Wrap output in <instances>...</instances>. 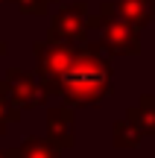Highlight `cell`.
I'll use <instances>...</instances> for the list:
<instances>
[{"instance_id":"1","label":"cell","mask_w":155,"mask_h":158,"mask_svg":"<svg viewBox=\"0 0 155 158\" xmlns=\"http://www.w3.org/2000/svg\"><path fill=\"white\" fill-rule=\"evenodd\" d=\"M111 91H114L111 59L100 41H88L79 47V59L73 62V68L47 91V100L59 97L70 108H85V106H100Z\"/></svg>"},{"instance_id":"2","label":"cell","mask_w":155,"mask_h":158,"mask_svg":"<svg viewBox=\"0 0 155 158\" xmlns=\"http://www.w3.org/2000/svg\"><path fill=\"white\" fill-rule=\"evenodd\" d=\"M32 53H35V76L41 79L44 94L67 73V70L73 68V62L79 59V47L76 44H62V41H47V38L35 41Z\"/></svg>"},{"instance_id":"3","label":"cell","mask_w":155,"mask_h":158,"mask_svg":"<svg viewBox=\"0 0 155 158\" xmlns=\"http://www.w3.org/2000/svg\"><path fill=\"white\" fill-rule=\"evenodd\" d=\"M100 21H103V50L108 56H141V29L117 18L114 3H100Z\"/></svg>"},{"instance_id":"4","label":"cell","mask_w":155,"mask_h":158,"mask_svg":"<svg viewBox=\"0 0 155 158\" xmlns=\"http://www.w3.org/2000/svg\"><path fill=\"white\" fill-rule=\"evenodd\" d=\"M88 32H91V12H88L85 0H73V3L62 6L56 15L50 18V32L47 41H62V44H88Z\"/></svg>"},{"instance_id":"5","label":"cell","mask_w":155,"mask_h":158,"mask_svg":"<svg viewBox=\"0 0 155 158\" xmlns=\"http://www.w3.org/2000/svg\"><path fill=\"white\" fill-rule=\"evenodd\" d=\"M3 82L9 85V97H12V102H15L21 111L38 108V106L47 102V94H44V88H41V79L35 73H29V70H23V68H9Z\"/></svg>"},{"instance_id":"6","label":"cell","mask_w":155,"mask_h":158,"mask_svg":"<svg viewBox=\"0 0 155 158\" xmlns=\"http://www.w3.org/2000/svg\"><path fill=\"white\" fill-rule=\"evenodd\" d=\"M47 141L64 152L73 147V108L70 106H50L47 108Z\"/></svg>"},{"instance_id":"7","label":"cell","mask_w":155,"mask_h":158,"mask_svg":"<svg viewBox=\"0 0 155 158\" xmlns=\"http://www.w3.org/2000/svg\"><path fill=\"white\" fill-rule=\"evenodd\" d=\"M117 18H123L132 27H149L155 18V0H114Z\"/></svg>"},{"instance_id":"8","label":"cell","mask_w":155,"mask_h":158,"mask_svg":"<svg viewBox=\"0 0 155 158\" xmlns=\"http://www.w3.org/2000/svg\"><path fill=\"white\" fill-rule=\"evenodd\" d=\"M126 120H129V123H132L144 138L155 135V97H152V94L138 97V102L126 111Z\"/></svg>"},{"instance_id":"9","label":"cell","mask_w":155,"mask_h":158,"mask_svg":"<svg viewBox=\"0 0 155 158\" xmlns=\"http://www.w3.org/2000/svg\"><path fill=\"white\" fill-rule=\"evenodd\" d=\"M15 158H59V149L53 147L47 138L38 135H29L21 147L15 149Z\"/></svg>"},{"instance_id":"10","label":"cell","mask_w":155,"mask_h":158,"mask_svg":"<svg viewBox=\"0 0 155 158\" xmlns=\"http://www.w3.org/2000/svg\"><path fill=\"white\" fill-rule=\"evenodd\" d=\"M141 141H144V135H141L126 117L114 123V129H111V143H114L117 149H135V147H141Z\"/></svg>"},{"instance_id":"11","label":"cell","mask_w":155,"mask_h":158,"mask_svg":"<svg viewBox=\"0 0 155 158\" xmlns=\"http://www.w3.org/2000/svg\"><path fill=\"white\" fill-rule=\"evenodd\" d=\"M18 120H21V108L12 102V97H9V85L0 82V135L9 129V123H18Z\"/></svg>"},{"instance_id":"12","label":"cell","mask_w":155,"mask_h":158,"mask_svg":"<svg viewBox=\"0 0 155 158\" xmlns=\"http://www.w3.org/2000/svg\"><path fill=\"white\" fill-rule=\"evenodd\" d=\"M15 6L23 15H47V9L53 6V0H15Z\"/></svg>"},{"instance_id":"13","label":"cell","mask_w":155,"mask_h":158,"mask_svg":"<svg viewBox=\"0 0 155 158\" xmlns=\"http://www.w3.org/2000/svg\"><path fill=\"white\" fill-rule=\"evenodd\" d=\"M0 158H15V149H0Z\"/></svg>"},{"instance_id":"14","label":"cell","mask_w":155,"mask_h":158,"mask_svg":"<svg viewBox=\"0 0 155 158\" xmlns=\"http://www.w3.org/2000/svg\"><path fill=\"white\" fill-rule=\"evenodd\" d=\"M6 50H9V44H6V41H0V56H6Z\"/></svg>"},{"instance_id":"15","label":"cell","mask_w":155,"mask_h":158,"mask_svg":"<svg viewBox=\"0 0 155 158\" xmlns=\"http://www.w3.org/2000/svg\"><path fill=\"white\" fill-rule=\"evenodd\" d=\"M53 3H59V0H53Z\"/></svg>"}]
</instances>
